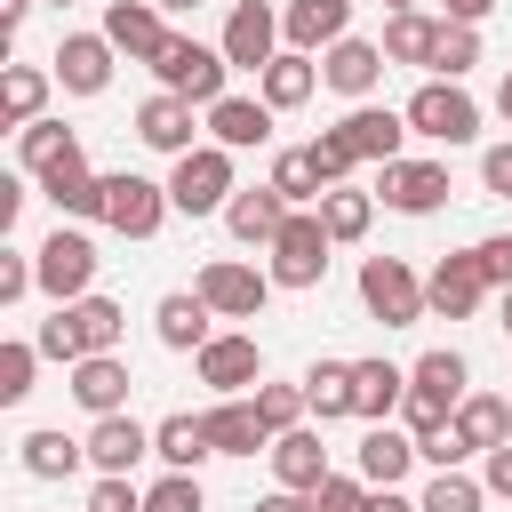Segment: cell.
<instances>
[{
	"label": "cell",
	"instance_id": "obj_21",
	"mask_svg": "<svg viewBox=\"0 0 512 512\" xmlns=\"http://www.w3.org/2000/svg\"><path fill=\"white\" fill-rule=\"evenodd\" d=\"M280 224H288V200H280L272 184H240V192L224 200V232H232L240 248H272Z\"/></svg>",
	"mask_w": 512,
	"mask_h": 512
},
{
	"label": "cell",
	"instance_id": "obj_30",
	"mask_svg": "<svg viewBox=\"0 0 512 512\" xmlns=\"http://www.w3.org/2000/svg\"><path fill=\"white\" fill-rule=\"evenodd\" d=\"M208 416V440H216V456H256V448H272V424L256 416V400L240 392V400H216V408H200Z\"/></svg>",
	"mask_w": 512,
	"mask_h": 512
},
{
	"label": "cell",
	"instance_id": "obj_20",
	"mask_svg": "<svg viewBox=\"0 0 512 512\" xmlns=\"http://www.w3.org/2000/svg\"><path fill=\"white\" fill-rule=\"evenodd\" d=\"M408 464H416V432H408V424H368L360 448H352V472H360L368 488H400Z\"/></svg>",
	"mask_w": 512,
	"mask_h": 512
},
{
	"label": "cell",
	"instance_id": "obj_19",
	"mask_svg": "<svg viewBox=\"0 0 512 512\" xmlns=\"http://www.w3.org/2000/svg\"><path fill=\"white\" fill-rule=\"evenodd\" d=\"M264 456H272V488H304V496H312V488L328 480V440H320L312 424L272 432V448H264Z\"/></svg>",
	"mask_w": 512,
	"mask_h": 512
},
{
	"label": "cell",
	"instance_id": "obj_36",
	"mask_svg": "<svg viewBox=\"0 0 512 512\" xmlns=\"http://www.w3.org/2000/svg\"><path fill=\"white\" fill-rule=\"evenodd\" d=\"M320 224H328L336 248L368 240V224H376V192H360V184H328V192H320Z\"/></svg>",
	"mask_w": 512,
	"mask_h": 512
},
{
	"label": "cell",
	"instance_id": "obj_26",
	"mask_svg": "<svg viewBox=\"0 0 512 512\" xmlns=\"http://www.w3.org/2000/svg\"><path fill=\"white\" fill-rule=\"evenodd\" d=\"M400 400H408V368H392L384 352L376 360H352V416L360 424H392Z\"/></svg>",
	"mask_w": 512,
	"mask_h": 512
},
{
	"label": "cell",
	"instance_id": "obj_9",
	"mask_svg": "<svg viewBox=\"0 0 512 512\" xmlns=\"http://www.w3.org/2000/svg\"><path fill=\"white\" fill-rule=\"evenodd\" d=\"M192 288L216 304V320H256V312L272 304V288H280V280H272L264 264H240V256H208Z\"/></svg>",
	"mask_w": 512,
	"mask_h": 512
},
{
	"label": "cell",
	"instance_id": "obj_63",
	"mask_svg": "<svg viewBox=\"0 0 512 512\" xmlns=\"http://www.w3.org/2000/svg\"><path fill=\"white\" fill-rule=\"evenodd\" d=\"M384 8H416V0H384Z\"/></svg>",
	"mask_w": 512,
	"mask_h": 512
},
{
	"label": "cell",
	"instance_id": "obj_37",
	"mask_svg": "<svg viewBox=\"0 0 512 512\" xmlns=\"http://www.w3.org/2000/svg\"><path fill=\"white\" fill-rule=\"evenodd\" d=\"M64 312H72V328H80V352H120V336H128V312H120L112 296H96V288H88V296H72Z\"/></svg>",
	"mask_w": 512,
	"mask_h": 512
},
{
	"label": "cell",
	"instance_id": "obj_16",
	"mask_svg": "<svg viewBox=\"0 0 512 512\" xmlns=\"http://www.w3.org/2000/svg\"><path fill=\"white\" fill-rule=\"evenodd\" d=\"M104 40L128 56V64H152L168 48V8L160 0H104Z\"/></svg>",
	"mask_w": 512,
	"mask_h": 512
},
{
	"label": "cell",
	"instance_id": "obj_8",
	"mask_svg": "<svg viewBox=\"0 0 512 512\" xmlns=\"http://www.w3.org/2000/svg\"><path fill=\"white\" fill-rule=\"evenodd\" d=\"M448 192H456V184H448V160H408V152H400V160L376 168V200H384L392 216H440Z\"/></svg>",
	"mask_w": 512,
	"mask_h": 512
},
{
	"label": "cell",
	"instance_id": "obj_58",
	"mask_svg": "<svg viewBox=\"0 0 512 512\" xmlns=\"http://www.w3.org/2000/svg\"><path fill=\"white\" fill-rule=\"evenodd\" d=\"M32 8H40V0H0V40H16V32H24V16H32Z\"/></svg>",
	"mask_w": 512,
	"mask_h": 512
},
{
	"label": "cell",
	"instance_id": "obj_22",
	"mask_svg": "<svg viewBox=\"0 0 512 512\" xmlns=\"http://www.w3.org/2000/svg\"><path fill=\"white\" fill-rule=\"evenodd\" d=\"M208 320H216V304H208L200 288H168V296L152 304V336H160L168 352H200V344L216 336Z\"/></svg>",
	"mask_w": 512,
	"mask_h": 512
},
{
	"label": "cell",
	"instance_id": "obj_53",
	"mask_svg": "<svg viewBox=\"0 0 512 512\" xmlns=\"http://www.w3.org/2000/svg\"><path fill=\"white\" fill-rule=\"evenodd\" d=\"M480 184H488L496 200H512V144H488V152H480Z\"/></svg>",
	"mask_w": 512,
	"mask_h": 512
},
{
	"label": "cell",
	"instance_id": "obj_10",
	"mask_svg": "<svg viewBox=\"0 0 512 512\" xmlns=\"http://www.w3.org/2000/svg\"><path fill=\"white\" fill-rule=\"evenodd\" d=\"M192 376L216 392V400H240V392H256L264 384V352H256V336H208L200 352H192Z\"/></svg>",
	"mask_w": 512,
	"mask_h": 512
},
{
	"label": "cell",
	"instance_id": "obj_43",
	"mask_svg": "<svg viewBox=\"0 0 512 512\" xmlns=\"http://www.w3.org/2000/svg\"><path fill=\"white\" fill-rule=\"evenodd\" d=\"M472 64H480V24H448L432 48V80H464Z\"/></svg>",
	"mask_w": 512,
	"mask_h": 512
},
{
	"label": "cell",
	"instance_id": "obj_60",
	"mask_svg": "<svg viewBox=\"0 0 512 512\" xmlns=\"http://www.w3.org/2000/svg\"><path fill=\"white\" fill-rule=\"evenodd\" d=\"M496 120L512 128V72H504V88H496Z\"/></svg>",
	"mask_w": 512,
	"mask_h": 512
},
{
	"label": "cell",
	"instance_id": "obj_25",
	"mask_svg": "<svg viewBox=\"0 0 512 512\" xmlns=\"http://www.w3.org/2000/svg\"><path fill=\"white\" fill-rule=\"evenodd\" d=\"M40 192H48V208L72 216V224H80V216H104V176L88 168V152H64V160L40 176Z\"/></svg>",
	"mask_w": 512,
	"mask_h": 512
},
{
	"label": "cell",
	"instance_id": "obj_6",
	"mask_svg": "<svg viewBox=\"0 0 512 512\" xmlns=\"http://www.w3.org/2000/svg\"><path fill=\"white\" fill-rule=\"evenodd\" d=\"M360 304H368V320H384V328H416L432 304H424V272L408 264V256H368L360 264Z\"/></svg>",
	"mask_w": 512,
	"mask_h": 512
},
{
	"label": "cell",
	"instance_id": "obj_49",
	"mask_svg": "<svg viewBox=\"0 0 512 512\" xmlns=\"http://www.w3.org/2000/svg\"><path fill=\"white\" fill-rule=\"evenodd\" d=\"M32 344H40V360H64V368H72V360H88V352H80V328H72V312H64V304H56V320H40V336H32Z\"/></svg>",
	"mask_w": 512,
	"mask_h": 512
},
{
	"label": "cell",
	"instance_id": "obj_14",
	"mask_svg": "<svg viewBox=\"0 0 512 512\" xmlns=\"http://www.w3.org/2000/svg\"><path fill=\"white\" fill-rule=\"evenodd\" d=\"M200 104L192 96H176V88H152L144 104H136V136L152 144V152H168V160H184L192 144H200V120H192Z\"/></svg>",
	"mask_w": 512,
	"mask_h": 512
},
{
	"label": "cell",
	"instance_id": "obj_39",
	"mask_svg": "<svg viewBox=\"0 0 512 512\" xmlns=\"http://www.w3.org/2000/svg\"><path fill=\"white\" fill-rule=\"evenodd\" d=\"M304 400H312L320 424L352 416V360H312V368H304Z\"/></svg>",
	"mask_w": 512,
	"mask_h": 512
},
{
	"label": "cell",
	"instance_id": "obj_35",
	"mask_svg": "<svg viewBox=\"0 0 512 512\" xmlns=\"http://www.w3.org/2000/svg\"><path fill=\"white\" fill-rule=\"evenodd\" d=\"M48 88H56V72H40V64H8V72H0V120H8V128L48 120Z\"/></svg>",
	"mask_w": 512,
	"mask_h": 512
},
{
	"label": "cell",
	"instance_id": "obj_18",
	"mask_svg": "<svg viewBox=\"0 0 512 512\" xmlns=\"http://www.w3.org/2000/svg\"><path fill=\"white\" fill-rule=\"evenodd\" d=\"M80 440H88V464H96V472H136V464L152 456V424H136L128 408H120V416H88Z\"/></svg>",
	"mask_w": 512,
	"mask_h": 512
},
{
	"label": "cell",
	"instance_id": "obj_48",
	"mask_svg": "<svg viewBox=\"0 0 512 512\" xmlns=\"http://www.w3.org/2000/svg\"><path fill=\"white\" fill-rule=\"evenodd\" d=\"M88 512H144V488H136V472H96V488H88Z\"/></svg>",
	"mask_w": 512,
	"mask_h": 512
},
{
	"label": "cell",
	"instance_id": "obj_29",
	"mask_svg": "<svg viewBox=\"0 0 512 512\" xmlns=\"http://www.w3.org/2000/svg\"><path fill=\"white\" fill-rule=\"evenodd\" d=\"M312 88H320V56H312V48H280V56L256 72V96H264L272 112H296Z\"/></svg>",
	"mask_w": 512,
	"mask_h": 512
},
{
	"label": "cell",
	"instance_id": "obj_11",
	"mask_svg": "<svg viewBox=\"0 0 512 512\" xmlns=\"http://www.w3.org/2000/svg\"><path fill=\"white\" fill-rule=\"evenodd\" d=\"M216 48L232 56V72H264V64L288 48L280 8H264V0H232V16H224V40H216Z\"/></svg>",
	"mask_w": 512,
	"mask_h": 512
},
{
	"label": "cell",
	"instance_id": "obj_41",
	"mask_svg": "<svg viewBox=\"0 0 512 512\" xmlns=\"http://www.w3.org/2000/svg\"><path fill=\"white\" fill-rule=\"evenodd\" d=\"M64 152H80V136H72L64 120H32V128H16V160H24L32 176H48Z\"/></svg>",
	"mask_w": 512,
	"mask_h": 512
},
{
	"label": "cell",
	"instance_id": "obj_54",
	"mask_svg": "<svg viewBox=\"0 0 512 512\" xmlns=\"http://www.w3.org/2000/svg\"><path fill=\"white\" fill-rule=\"evenodd\" d=\"M480 480H488V496H504V504H512V440L480 456Z\"/></svg>",
	"mask_w": 512,
	"mask_h": 512
},
{
	"label": "cell",
	"instance_id": "obj_38",
	"mask_svg": "<svg viewBox=\"0 0 512 512\" xmlns=\"http://www.w3.org/2000/svg\"><path fill=\"white\" fill-rule=\"evenodd\" d=\"M264 184H272V192H280L288 208H320V192H328L304 144H288V152H272V176H264Z\"/></svg>",
	"mask_w": 512,
	"mask_h": 512
},
{
	"label": "cell",
	"instance_id": "obj_1",
	"mask_svg": "<svg viewBox=\"0 0 512 512\" xmlns=\"http://www.w3.org/2000/svg\"><path fill=\"white\" fill-rule=\"evenodd\" d=\"M152 72H160V88L192 96L200 112H208L216 96H232V88H224V80H232V56H224V48H208V40H192V32H168V48L152 56Z\"/></svg>",
	"mask_w": 512,
	"mask_h": 512
},
{
	"label": "cell",
	"instance_id": "obj_32",
	"mask_svg": "<svg viewBox=\"0 0 512 512\" xmlns=\"http://www.w3.org/2000/svg\"><path fill=\"white\" fill-rule=\"evenodd\" d=\"M16 464H24L32 480H72V472L88 464V440H72V432L40 424V432H24V440H16Z\"/></svg>",
	"mask_w": 512,
	"mask_h": 512
},
{
	"label": "cell",
	"instance_id": "obj_64",
	"mask_svg": "<svg viewBox=\"0 0 512 512\" xmlns=\"http://www.w3.org/2000/svg\"><path fill=\"white\" fill-rule=\"evenodd\" d=\"M56 8H72V0H56Z\"/></svg>",
	"mask_w": 512,
	"mask_h": 512
},
{
	"label": "cell",
	"instance_id": "obj_28",
	"mask_svg": "<svg viewBox=\"0 0 512 512\" xmlns=\"http://www.w3.org/2000/svg\"><path fill=\"white\" fill-rule=\"evenodd\" d=\"M280 32H288V48H336L344 32H352V0H288L280 8Z\"/></svg>",
	"mask_w": 512,
	"mask_h": 512
},
{
	"label": "cell",
	"instance_id": "obj_40",
	"mask_svg": "<svg viewBox=\"0 0 512 512\" xmlns=\"http://www.w3.org/2000/svg\"><path fill=\"white\" fill-rule=\"evenodd\" d=\"M424 512H488V480H472L464 464H448V472H432L424 480V496H416Z\"/></svg>",
	"mask_w": 512,
	"mask_h": 512
},
{
	"label": "cell",
	"instance_id": "obj_27",
	"mask_svg": "<svg viewBox=\"0 0 512 512\" xmlns=\"http://www.w3.org/2000/svg\"><path fill=\"white\" fill-rule=\"evenodd\" d=\"M408 392H416V400H432L440 416H456V408H464V392H472V360L440 344V352H424V360L408 368Z\"/></svg>",
	"mask_w": 512,
	"mask_h": 512
},
{
	"label": "cell",
	"instance_id": "obj_4",
	"mask_svg": "<svg viewBox=\"0 0 512 512\" xmlns=\"http://www.w3.org/2000/svg\"><path fill=\"white\" fill-rule=\"evenodd\" d=\"M328 224H320V208H288V224H280V240L264 248V272L280 280V288H320L328 280Z\"/></svg>",
	"mask_w": 512,
	"mask_h": 512
},
{
	"label": "cell",
	"instance_id": "obj_59",
	"mask_svg": "<svg viewBox=\"0 0 512 512\" xmlns=\"http://www.w3.org/2000/svg\"><path fill=\"white\" fill-rule=\"evenodd\" d=\"M368 512H424V504L400 496V488H368Z\"/></svg>",
	"mask_w": 512,
	"mask_h": 512
},
{
	"label": "cell",
	"instance_id": "obj_42",
	"mask_svg": "<svg viewBox=\"0 0 512 512\" xmlns=\"http://www.w3.org/2000/svg\"><path fill=\"white\" fill-rule=\"evenodd\" d=\"M248 400H256V416H264L272 432H288V424H304V416H312V400H304V376H296V384H272V376H264Z\"/></svg>",
	"mask_w": 512,
	"mask_h": 512
},
{
	"label": "cell",
	"instance_id": "obj_2",
	"mask_svg": "<svg viewBox=\"0 0 512 512\" xmlns=\"http://www.w3.org/2000/svg\"><path fill=\"white\" fill-rule=\"evenodd\" d=\"M400 112H408V128H416L424 144H448V152L480 136V96H472L464 80H424Z\"/></svg>",
	"mask_w": 512,
	"mask_h": 512
},
{
	"label": "cell",
	"instance_id": "obj_51",
	"mask_svg": "<svg viewBox=\"0 0 512 512\" xmlns=\"http://www.w3.org/2000/svg\"><path fill=\"white\" fill-rule=\"evenodd\" d=\"M416 456H424L432 472H448V464H472V448L456 440V424H432V432H416Z\"/></svg>",
	"mask_w": 512,
	"mask_h": 512
},
{
	"label": "cell",
	"instance_id": "obj_45",
	"mask_svg": "<svg viewBox=\"0 0 512 512\" xmlns=\"http://www.w3.org/2000/svg\"><path fill=\"white\" fill-rule=\"evenodd\" d=\"M144 512H208V488H200V472H160V480L144 488Z\"/></svg>",
	"mask_w": 512,
	"mask_h": 512
},
{
	"label": "cell",
	"instance_id": "obj_17",
	"mask_svg": "<svg viewBox=\"0 0 512 512\" xmlns=\"http://www.w3.org/2000/svg\"><path fill=\"white\" fill-rule=\"evenodd\" d=\"M424 304H432L440 320H472V312L488 304V280H480L472 248H456V256H440V264L424 272Z\"/></svg>",
	"mask_w": 512,
	"mask_h": 512
},
{
	"label": "cell",
	"instance_id": "obj_12",
	"mask_svg": "<svg viewBox=\"0 0 512 512\" xmlns=\"http://www.w3.org/2000/svg\"><path fill=\"white\" fill-rule=\"evenodd\" d=\"M112 56H120V48H112L104 32H64L56 56H48V72H56L64 96H104V88H112Z\"/></svg>",
	"mask_w": 512,
	"mask_h": 512
},
{
	"label": "cell",
	"instance_id": "obj_62",
	"mask_svg": "<svg viewBox=\"0 0 512 512\" xmlns=\"http://www.w3.org/2000/svg\"><path fill=\"white\" fill-rule=\"evenodd\" d=\"M160 8H168V16H192V8H200V0H160Z\"/></svg>",
	"mask_w": 512,
	"mask_h": 512
},
{
	"label": "cell",
	"instance_id": "obj_52",
	"mask_svg": "<svg viewBox=\"0 0 512 512\" xmlns=\"http://www.w3.org/2000/svg\"><path fill=\"white\" fill-rule=\"evenodd\" d=\"M472 264H480V280H488V288H512V232L472 240Z\"/></svg>",
	"mask_w": 512,
	"mask_h": 512
},
{
	"label": "cell",
	"instance_id": "obj_7",
	"mask_svg": "<svg viewBox=\"0 0 512 512\" xmlns=\"http://www.w3.org/2000/svg\"><path fill=\"white\" fill-rule=\"evenodd\" d=\"M168 184H152V176H136V168H112L104 176V216L96 224H112L120 240H152L160 224H168Z\"/></svg>",
	"mask_w": 512,
	"mask_h": 512
},
{
	"label": "cell",
	"instance_id": "obj_34",
	"mask_svg": "<svg viewBox=\"0 0 512 512\" xmlns=\"http://www.w3.org/2000/svg\"><path fill=\"white\" fill-rule=\"evenodd\" d=\"M152 456H160L168 472H200V464L216 456L208 416H160V424H152Z\"/></svg>",
	"mask_w": 512,
	"mask_h": 512
},
{
	"label": "cell",
	"instance_id": "obj_44",
	"mask_svg": "<svg viewBox=\"0 0 512 512\" xmlns=\"http://www.w3.org/2000/svg\"><path fill=\"white\" fill-rule=\"evenodd\" d=\"M32 368H40V344H32V336H8V344H0V408H16V400L32 392Z\"/></svg>",
	"mask_w": 512,
	"mask_h": 512
},
{
	"label": "cell",
	"instance_id": "obj_31",
	"mask_svg": "<svg viewBox=\"0 0 512 512\" xmlns=\"http://www.w3.org/2000/svg\"><path fill=\"white\" fill-rule=\"evenodd\" d=\"M440 32H448V16L392 8V16H384V56H392V64H416V72H432V48H440Z\"/></svg>",
	"mask_w": 512,
	"mask_h": 512
},
{
	"label": "cell",
	"instance_id": "obj_23",
	"mask_svg": "<svg viewBox=\"0 0 512 512\" xmlns=\"http://www.w3.org/2000/svg\"><path fill=\"white\" fill-rule=\"evenodd\" d=\"M208 144H224V152L272 144V104H264V96H216V104H208Z\"/></svg>",
	"mask_w": 512,
	"mask_h": 512
},
{
	"label": "cell",
	"instance_id": "obj_3",
	"mask_svg": "<svg viewBox=\"0 0 512 512\" xmlns=\"http://www.w3.org/2000/svg\"><path fill=\"white\" fill-rule=\"evenodd\" d=\"M232 160H240V152H224V144H192V152L168 168V200H176V216H224V200L240 192Z\"/></svg>",
	"mask_w": 512,
	"mask_h": 512
},
{
	"label": "cell",
	"instance_id": "obj_13",
	"mask_svg": "<svg viewBox=\"0 0 512 512\" xmlns=\"http://www.w3.org/2000/svg\"><path fill=\"white\" fill-rule=\"evenodd\" d=\"M384 40H360V32H344L336 48H320V80L336 88V96H352V104H368L376 96V80H384Z\"/></svg>",
	"mask_w": 512,
	"mask_h": 512
},
{
	"label": "cell",
	"instance_id": "obj_61",
	"mask_svg": "<svg viewBox=\"0 0 512 512\" xmlns=\"http://www.w3.org/2000/svg\"><path fill=\"white\" fill-rule=\"evenodd\" d=\"M496 312H504V336H512V288H496Z\"/></svg>",
	"mask_w": 512,
	"mask_h": 512
},
{
	"label": "cell",
	"instance_id": "obj_5",
	"mask_svg": "<svg viewBox=\"0 0 512 512\" xmlns=\"http://www.w3.org/2000/svg\"><path fill=\"white\" fill-rule=\"evenodd\" d=\"M96 264H104V256H96V240H88L80 224H64V216H56V232L32 248V272H40V296H48V304L88 296V288H96Z\"/></svg>",
	"mask_w": 512,
	"mask_h": 512
},
{
	"label": "cell",
	"instance_id": "obj_46",
	"mask_svg": "<svg viewBox=\"0 0 512 512\" xmlns=\"http://www.w3.org/2000/svg\"><path fill=\"white\" fill-rule=\"evenodd\" d=\"M304 152H312L320 184H352V168H360V152H352V136H344V128H320V136H312Z\"/></svg>",
	"mask_w": 512,
	"mask_h": 512
},
{
	"label": "cell",
	"instance_id": "obj_50",
	"mask_svg": "<svg viewBox=\"0 0 512 512\" xmlns=\"http://www.w3.org/2000/svg\"><path fill=\"white\" fill-rule=\"evenodd\" d=\"M40 288V272H32V248H0V304H24Z\"/></svg>",
	"mask_w": 512,
	"mask_h": 512
},
{
	"label": "cell",
	"instance_id": "obj_24",
	"mask_svg": "<svg viewBox=\"0 0 512 512\" xmlns=\"http://www.w3.org/2000/svg\"><path fill=\"white\" fill-rule=\"evenodd\" d=\"M336 128H344V136H352V152H360V160H376V168H384V160H400V144L416 136V128H408V112H392V104H352Z\"/></svg>",
	"mask_w": 512,
	"mask_h": 512
},
{
	"label": "cell",
	"instance_id": "obj_55",
	"mask_svg": "<svg viewBox=\"0 0 512 512\" xmlns=\"http://www.w3.org/2000/svg\"><path fill=\"white\" fill-rule=\"evenodd\" d=\"M248 512H312V496H304V488H272V496H256Z\"/></svg>",
	"mask_w": 512,
	"mask_h": 512
},
{
	"label": "cell",
	"instance_id": "obj_33",
	"mask_svg": "<svg viewBox=\"0 0 512 512\" xmlns=\"http://www.w3.org/2000/svg\"><path fill=\"white\" fill-rule=\"evenodd\" d=\"M448 424H456V440H464L472 456H488V448L512 440V400H504V392H464V408H456Z\"/></svg>",
	"mask_w": 512,
	"mask_h": 512
},
{
	"label": "cell",
	"instance_id": "obj_15",
	"mask_svg": "<svg viewBox=\"0 0 512 512\" xmlns=\"http://www.w3.org/2000/svg\"><path fill=\"white\" fill-rule=\"evenodd\" d=\"M64 392H72L88 416H120V408H128V392H136V376H128V360H120V352H88V360H72V368H64Z\"/></svg>",
	"mask_w": 512,
	"mask_h": 512
},
{
	"label": "cell",
	"instance_id": "obj_57",
	"mask_svg": "<svg viewBox=\"0 0 512 512\" xmlns=\"http://www.w3.org/2000/svg\"><path fill=\"white\" fill-rule=\"evenodd\" d=\"M488 8H496V0H440L448 24H488Z\"/></svg>",
	"mask_w": 512,
	"mask_h": 512
},
{
	"label": "cell",
	"instance_id": "obj_47",
	"mask_svg": "<svg viewBox=\"0 0 512 512\" xmlns=\"http://www.w3.org/2000/svg\"><path fill=\"white\" fill-rule=\"evenodd\" d=\"M312 512H368V480L360 472H328L312 488Z\"/></svg>",
	"mask_w": 512,
	"mask_h": 512
},
{
	"label": "cell",
	"instance_id": "obj_56",
	"mask_svg": "<svg viewBox=\"0 0 512 512\" xmlns=\"http://www.w3.org/2000/svg\"><path fill=\"white\" fill-rule=\"evenodd\" d=\"M24 216V176H0V232Z\"/></svg>",
	"mask_w": 512,
	"mask_h": 512
}]
</instances>
